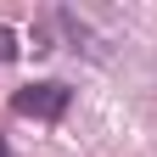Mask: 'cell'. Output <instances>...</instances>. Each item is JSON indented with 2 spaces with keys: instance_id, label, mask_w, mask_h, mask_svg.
<instances>
[{
  "instance_id": "6da1fadb",
  "label": "cell",
  "mask_w": 157,
  "mask_h": 157,
  "mask_svg": "<svg viewBox=\"0 0 157 157\" xmlns=\"http://www.w3.org/2000/svg\"><path fill=\"white\" fill-rule=\"evenodd\" d=\"M73 101V90L67 84H56V78H45V84H23L11 95V112H23V118H39V124H56V118L67 112Z\"/></svg>"
},
{
  "instance_id": "7a4b0ae2",
  "label": "cell",
  "mask_w": 157,
  "mask_h": 157,
  "mask_svg": "<svg viewBox=\"0 0 157 157\" xmlns=\"http://www.w3.org/2000/svg\"><path fill=\"white\" fill-rule=\"evenodd\" d=\"M17 56V45H11V28H0V62H11Z\"/></svg>"
},
{
  "instance_id": "3957f363",
  "label": "cell",
  "mask_w": 157,
  "mask_h": 157,
  "mask_svg": "<svg viewBox=\"0 0 157 157\" xmlns=\"http://www.w3.org/2000/svg\"><path fill=\"white\" fill-rule=\"evenodd\" d=\"M0 157H11V151H6V140H0Z\"/></svg>"
}]
</instances>
